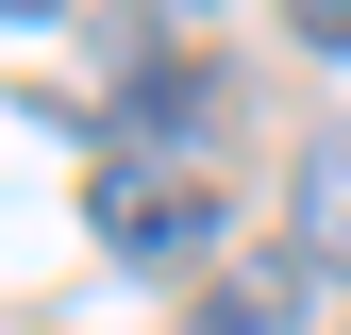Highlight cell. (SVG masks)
Listing matches in <instances>:
<instances>
[{"label":"cell","mask_w":351,"mask_h":335,"mask_svg":"<svg viewBox=\"0 0 351 335\" xmlns=\"http://www.w3.org/2000/svg\"><path fill=\"white\" fill-rule=\"evenodd\" d=\"M84 218H101V251H117V268H201V251L234 235V201H217V185H184V168H134V151H117L101 185H84Z\"/></svg>","instance_id":"cell-1"},{"label":"cell","mask_w":351,"mask_h":335,"mask_svg":"<svg viewBox=\"0 0 351 335\" xmlns=\"http://www.w3.org/2000/svg\"><path fill=\"white\" fill-rule=\"evenodd\" d=\"M285 268L301 285H351V117L301 135V168H285Z\"/></svg>","instance_id":"cell-2"},{"label":"cell","mask_w":351,"mask_h":335,"mask_svg":"<svg viewBox=\"0 0 351 335\" xmlns=\"http://www.w3.org/2000/svg\"><path fill=\"white\" fill-rule=\"evenodd\" d=\"M184 335H301V285H285V268H234V285L184 319Z\"/></svg>","instance_id":"cell-3"},{"label":"cell","mask_w":351,"mask_h":335,"mask_svg":"<svg viewBox=\"0 0 351 335\" xmlns=\"http://www.w3.org/2000/svg\"><path fill=\"white\" fill-rule=\"evenodd\" d=\"M285 34L301 51H351V0H285Z\"/></svg>","instance_id":"cell-4"},{"label":"cell","mask_w":351,"mask_h":335,"mask_svg":"<svg viewBox=\"0 0 351 335\" xmlns=\"http://www.w3.org/2000/svg\"><path fill=\"white\" fill-rule=\"evenodd\" d=\"M51 17H67V0H0V34H51Z\"/></svg>","instance_id":"cell-5"},{"label":"cell","mask_w":351,"mask_h":335,"mask_svg":"<svg viewBox=\"0 0 351 335\" xmlns=\"http://www.w3.org/2000/svg\"><path fill=\"white\" fill-rule=\"evenodd\" d=\"M151 17H201V0H151Z\"/></svg>","instance_id":"cell-6"}]
</instances>
